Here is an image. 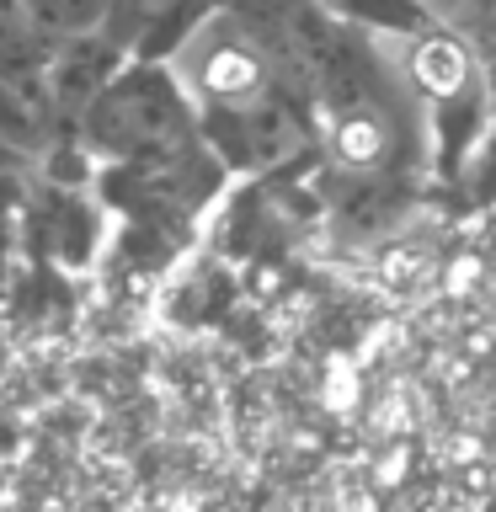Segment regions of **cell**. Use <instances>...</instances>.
Returning <instances> with one entry per match:
<instances>
[{
    "mask_svg": "<svg viewBox=\"0 0 496 512\" xmlns=\"http://www.w3.org/2000/svg\"><path fill=\"white\" fill-rule=\"evenodd\" d=\"M198 86L219 107L256 112L267 102V59L246 38H219V43H208V54L198 64Z\"/></svg>",
    "mask_w": 496,
    "mask_h": 512,
    "instance_id": "cell-2",
    "label": "cell"
},
{
    "mask_svg": "<svg viewBox=\"0 0 496 512\" xmlns=\"http://www.w3.org/2000/svg\"><path fill=\"white\" fill-rule=\"evenodd\" d=\"M86 123H91V139L112 155L171 150V144L187 134V112H182V102H176V91L150 80V75L107 80V91L96 96Z\"/></svg>",
    "mask_w": 496,
    "mask_h": 512,
    "instance_id": "cell-1",
    "label": "cell"
},
{
    "mask_svg": "<svg viewBox=\"0 0 496 512\" xmlns=\"http://www.w3.org/2000/svg\"><path fill=\"white\" fill-rule=\"evenodd\" d=\"M246 144L262 166H283V160H294L304 150V123L294 118V107L267 96L256 112H246Z\"/></svg>",
    "mask_w": 496,
    "mask_h": 512,
    "instance_id": "cell-3",
    "label": "cell"
},
{
    "mask_svg": "<svg viewBox=\"0 0 496 512\" xmlns=\"http://www.w3.org/2000/svg\"><path fill=\"white\" fill-rule=\"evenodd\" d=\"M27 54H38V38L27 32L22 0H0V64H16Z\"/></svg>",
    "mask_w": 496,
    "mask_h": 512,
    "instance_id": "cell-4",
    "label": "cell"
}]
</instances>
